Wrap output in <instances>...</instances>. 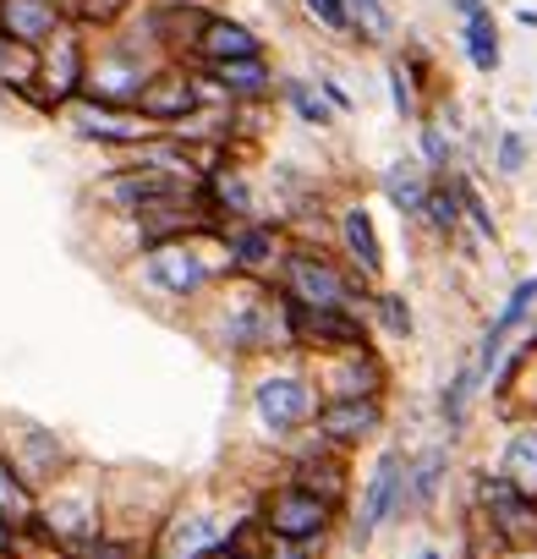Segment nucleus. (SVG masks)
<instances>
[{
    "instance_id": "nucleus-1",
    "label": "nucleus",
    "mask_w": 537,
    "mask_h": 559,
    "mask_svg": "<svg viewBox=\"0 0 537 559\" xmlns=\"http://www.w3.org/2000/svg\"><path fill=\"white\" fill-rule=\"evenodd\" d=\"M208 313L203 324V341L230 357V362H275V357H297V341H291V313H286V297L275 292V280H247V274H230L198 302Z\"/></svg>"
},
{
    "instance_id": "nucleus-2",
    "label": "nucleus",
    "mask_w": 537,
    "mask_h": 559,
    "mask_svg": "<svg viewBox=\"0 0 537 559\" xmlns=\"http://www.w3.org/2000/svg\"><path fill=\"white\" fill-rule=\"evenodd\" d=\"M132 269V286L154 302L170 308H198L219 280H230V258H225V236H187V241H165L148 252L127 258Z\"/></svg>"
},
{
    "instance_id": "nucleus-3",
    "label": "nucleus",
    "mask_w": 537,
    "mask_h": 559,
    "mask_svg": "<svg viewBox=\"0 0 537 559\" xmlns=\"http://www.w3.org/2000/svg\"><path fill=\"white\" fill-rule=\"evenodd\" d=\"M275 292L291 308H302V313H330V308L368 313V297H373V286L346 269L341 252L313 247L308 236H291V252H286V263L275 274Z\"/></svg>"
},
{
    "instance_id": "nucleus-4",
    "label": "nucleus",
    "mask_w": 537,
    "mask_h": 559,
    "mask_svg": "<svg viewBox=\"0 0 537 559\" xmlns=\"http://www.w3.org/2000/svg\"><path fill=\"white\" fill-rule=\"evenodd\" d=\"M247 406H252V417L268 439L286 444V439H297L319 423L324 395L313 384V368H263L247 390Z\"/></svg>"
},
{
    "instance_id": "nucleus-5",
    "label": "nucleus",
    "mask_w": 537,
    "mask_h": 559,
    "mask_svg": "<svg viewBox=\"0 0 537 559\" xmlns=\"http://www.w3.org/2000/svg\"><path fill=\"white\" fill-rule=\"evenodd\" d=\"M346 510H335L330 499H319L313 488H302L297 477H281L268 483L252 504V521L268 532V537H286V543H335V526H341Z\"/></svg>"
},
{
    "instance_id": "nucleus-6",
    "label": "nucleus",
    "mask_w": 537,
    "mask_h": 559,
    "mask_svg": "<svg viewBox=\"0 0 537 559\" xmlns=\"http://www.w3.org/2000/svg\"><path fill=\"white\" fill-rule=\"evenodd\" d=\"M472 510H477V532H488L499 554L537 548V499L504 483L499 472H472Z\"/></svg>"
},
{
    "instance_id": "nucleus-7",
    "label": "nucleus",
    "mask_w": 537,
    "mask_h": 559,
    "mask_svg": "<svg viewBox=\"0 0 537 559\" xmlns=\"http://www.w3.org/2000/svg\"><path fill=\"white\" fill-rule=\"evenodd\" d=\"M0 455L17 466V477H23L34 493H45L50 483H61V477L77 466L72 444H67L50 423H34V417H7V423H0Z\"/></svg>"
},
{
    "instance_id": "nucleus-8",
    "label": "nucleus",
    "mask_w": 537,
    "mask_h": 559,
    "mask_svg": "<svg viewBox=\"0 0 537 559\" xmlns=\"http://www.w3.org/2000/svg\"><path fill=\"white\" fill-rule=\"evenodd\" d=\"M406 466H411V455L401 444L379 450V461H373V472H368V483L357 493V510H351V543L357 548H368L379 537V526H401L406 521Z\"/></svg>"
},
{
    "instance_id": "nucleus-9",
    "label": "nucleus",
    "mask_w": 537,
    "mask_h": 559,
    "mask_svg": "<svg viewBox=\"0 0 537 559\" xmlns=\"http://www.w3.org/2000/svg\"><path fill=\"white\" fill-rule=\"evenodd\" d=\"M230 526L219 510L208 504H170V515L148 532L143 559H214L230 543Z\"/></svg>"
},
{
    "instance_id": "nucleus-10",
    "label": "nucleus",
    "mask_w": 537,
    "mask_h": 559,
    "mask_svg": "<svg viewBox=\"0 0 537 559\" xmlns=\"http://www.w3.org/2000/svg\"><path fill=\"white\" fill-rule=\"evenodd\" d=\"M198 187L159 170V165H143V159H127L121 170L99 176V203L116 214V219H138L143 209H159V203H176V198H192Z\"/></svg>"
},
{
    "instance_id": "nucleus-11",
    "label": "nucleus",
    "mask_w": 537,
    "mask_h": 559,
    "mask_svg": "<svg viewBox=\"0 0 537 559\" xmlns=\"http://www.w3.org/2000/svg\"><path fill=\"white\" fill-rule=\"evenodd\" d=\"M198 110H208L203 105V88H198V72L187 67V61H165L154 78H148V88L138 94V121L148 127V132H176V127H187Z\"/></svg>"
},
{
    "instance_id": "nucleus-12",
    "label": "nucleus",
    "mask_w": 537,
    "mask_h": 559,
    "mask_svg": "<svg viewBox=\"0 0 537 559\" xmlns=\"http://www.w3.org/2000/svg\"><path fill=\"white\" fill-rule=\"evenodd\" d=\"M208 17H214V7L208 0H148V7H138L132 12V28L165 56V61H192V45H198V34L208 28Z\"/></svg>"
},
{
    "instance_id": "nucleus-13",
    "label": "nucleus",
    "mask_w": 537,
    "mask_h": 559,
    "mask_svg": "<svg viewBox=\"0 0 537 559\" xmlns=\"http://www.w3.org/2000/svg\"><path fill=\"white\" fill-rule=\"evenodd\" d=\"M83 67H88V28L67 23L39 56H34V88L50 105V116H61L77 94H83Z\"/></svg>"
},
{
    "instance_id": "nucleus-14",
    "label": "nucleus",
    "mask_w": 537,
    "mask_h": 559,
    "mask_svg": "<svg viewBox=\"0 0 537 559\" xmlns=\"http://www.w3.org/2000/svg\"><path fill=\"white\" fill-rule=\"evenodd\" d=\"M313 384H319L324 401H384L390 395V362L379 357V346L313 357Z\"/></svg>"
},
{
    "instance_id": "nucleus-15",
    "label": "nucleus",
    "mask_w": 537,
    "mask_h": 559,
    "mask_svg": "<svg viewBox=\"0 0 537 559\" xmlns=\"http://www.w3.org/2000/svg\"><path fill=\"white\" fill-rule=\"evenodd\" d=\"M286 252H291V230H286L281 219H268V214L225 230V258H230V269L247 274V280H275L281 263H286Z\"/></svg>"
},
{
    "instance_id": "nucleus-16",
    "label": "nucleus",
    "mask_w": 537,
    "mask_h": 559,
    "mask_svg": "<svg viewBox=\"0 0 537 559\" xmlns=\"http://www.w3.org/2000/svg\"><path fill=\"white\" fill-rule=\"evenodd\" d=\"M532 308H537V274H521L515 286H510V297L499 302V313L488 319V330L477 335V352H472V368H477V379L488 384L493 373H499V362H504V346L521 335V324L532 319Z\"/></svg>"
},
{
    "instance_id": "nucleus-17",
    "label": "nucleus",
    "mask_w": 537,
    "mask_h": 559,
    "mask_svg": "<svg viewBox=\"0 0 537 559\" xmlns=\"http://www.w3.org/2000/svg\"><path fill=\"white\" fill-rule=\"evenodd\" d=\"M384 423H390V406H384V401H324L313 433H319L330 450L351 455V450L373 444V439L384 433Z\"/></svg>"
},
{
    "instance_id": "nucleus-18",
    "label": "nucleus",
    "mask_w": 537,
    "mask_h": 559,
    "mask_svg": "<svg viewBox=\"0 0 537 559\" xmlns=\"http://www.w3.org/2000/svg\"><path fill=\"white\" fill-rule=\"evenodd\" d=\"M61 116H67L72 138H77V143H94V148H121V154H132L138 143L154 138L132 110H105V105H88V99H72Z\"/></svg>"
},
{
    "instance_id": "nucleus-19",
    "label": "nucleus",
    "mask_w": 537,
    "mask_h": 559,
    "mask_svg": "<svg viewBox=\"0 0 537 559\" xmlns=\"http://www.w3.org/2000/svg\"><path fill=\"white\" fill-rule=\"evenodd\" d=\"M335 252L346 258V269L357 280H368V286H379L384 280V241H379V225L362 203H346L335 214Z\"/></svg>"
},
{
    "instance_id": "nucleus-20",
    "label": "nucleus",
    "mask_w": 537,
    "mask_h": 559,
    "mask_svg": "<svg viewBox=\"0 0 537 559\" xmlns=\"http://www.w3.org/2000/svg\"><path fill=\"white\" fill-rule=\"evenodd\" d=\"M203 83L219 88L225 105H275V88H281V72L268 67V56H252V61H219V67H192Z\"/></svg>"
},
{
    "instance_id": "nucleus-21",
    "label": "nucleus",
    "mask_w": 537,
    "mask_h": 559,
    "mask_svg": "<svg viewBox=\"0 0 537 559\" xmlns=\"http://www.w3.org/2000/svg\"><path fill=\"white\" fill-rule=\"evenodd\" d=\"M61 28H67L61 0H0V34L28 56H39Z\"/></svg>"
},
{
    "instance_id": "nucleus-22",
    "label": "nucleus",
    "mask_w": 537,
    "mask_h": 559,
    "mask_svg": "<svg viewBox=\"0 0 537 559\" xmlns=\"http://www.w3.org/2000/svg\"><path fill=\"white\" fill-rule=\"evenodd\" d=\"M252 56H263L258 28H247V23H236V17H225V12H214V17H208V28H203V34H198V45H192V67L252 61Z\"/></svg>"
},
{
    "instance_id": "nucleus-23",
    "label": "nucleus",
    "mask_w": 537,
    "mask_h": 559,
    "mask_svg": "<svg viewBox=\"0 0 537 559\" xmlns=\"http://www.w3.org/2000/svg\"><path fill=\"white\" fill-rule=\"evenodd\" d=\"M444 483H450V444L439 439L422 455H411V466H406V521L433 515V504L444 499Z\"/></svg>"
},
{
    "instance_id": "nucleus-24",
    "label": "nucleus",
    "mask_w": 537,
    "mask_h": 559,
    "mask_svg": "<svg viewBox=\"0 0 537 559\" xmlns=\"http://www.w3.org/2000/svg\"><path fill=\"white\" fill-rule=\"evenodd\" d=\"M428 187H433V176L422 170V159H390L384 165V176H379V192L390 198V209L401 214V219H422V203H428Z\"/></svg>"
},
{
    "instance_id": "nucleus-25",
    "label": "nucleus",
    "mask_w": 537,
    "mask_h": 559,
    "mask_svg": "<svg viewBox=\"0 0 537 559\" xmlns=\"http://www.w3.org/2000/svg\"><path fill=\"white\" fill-rule=\"evenodd\" d=\"M504 483H515L521 493H532L537 499V417H526V423H515L510 433H504V444H499V466H493Z\"/></svg>"
},
{
    "instance_id": "nucleus-26",
    "label": "nucleus",
    "mask_w": 537,
    "mask_h": 559,
    "mask_svg": "<svg viewBox=\"0 0 537 559\" xmlns=\"http://www.w3.org/2000/svg\"><path fill=\"white\" fill-rule=\"evenodd\" d=\"M433 241H444V247H455L461 236H466V225H461V198H455V181L450 176H439L433 187H428V203H422V219H417Z\"/></svg>"
},
{
    "instance_id": "nucleus-27",
    "label": "nucleus",
    "mask_w": 537,
    "mask_h": 559,
    "mask_svg": "<svg viewBox=\"0 0 537 559\" xmlns=\"http://www.w3.org/2000/svg\"><path fill=\"white\" fill-rule=\"evenodd\" d=\"M477 390H482V379H477V368H472V362H455V368H450V379L439 384V406H433V412H439V423H444V433H450V439L466 428V406L477 401Z\"/></svg>"
},
{
    "instance_id": "nucleus-28",
    "label": "nucleus",
    "mask_w": 537,
    "mask_h": 559,
    "mask_svg": "<svg viewBox=\"0 0 537 559\" xmlns=\"http://www.w3.org/2000/svg\"><path fill=\"white\" fill-rule=\"evenodd\" d=\"M34 510H39V493L17 477V466L0 455V526H12V537H23L34 526Z\"/></svg>"
},
{
    "instance_id": "nucleus-29",
    "label": "nucleus",
    "mask_w": 537,
    "mask_h": 559,
    "mask_svg": "<svg viewBox=\"0 0 537 559\" xmlns=\"http://www.w3.org/2000/svg\"><path fill=\"white\" fill-rule=\"evenodd\" d=\"M275 99H281V105H286V110H291L302 127H319V132H330V127L341 121V116L324 105V94L313 88V78H281Z\"/></svg>"
},
{
    "instance_id": "nucleus-30",
    "label": "nucleus",
    "mask_w": 537,
    "mask_h": 559,
    "mask_svg": "<svg viewBox=\"0 0 537 559\" xmlns=\"http://www.w3.org/2000/svg\"><path fill=\"white\" fill-rule=\"evenodd\" d=\"M368 330H384L390 341H411V335H417L411 302H406L401 292H384V286H373V297H368Z\"/></svg>"
},
{
    "instance_id": "nucleus-31",
    "label": "nucleus",
    "mask_w": 537,
    "mask_h": 559,
    "mask_svg": "<svg viewBox=\"0 0 537 559\" xmlns=\"http://www.w3.org/2000/svg\"><path fill=\"white\" fill-rule=\"evenodd\" d=\"M417 159H422V170H428L433 181L450 176V165H455V132H450L444 121L422 116V121H417Z\"/></svg>"
},
{
    "instance_id": "nucleus-32",
    "label": "nucleus",
    "mask_w": 537,
    "mask_h": 559,
    "mask_svg": "<svg viewBox=\"0 0 537 559\" xmlns=\"http://www.w3.org/2000/svg\"><path fill=\"white\" fill-rule=\"evenodd\" d=\"M450 181H455V198H461V225H466L477 241H493V236H499V219H493L482 187H477L466 170H450Z\"/></svg>"
},
{
    "instance_id": "nucleus-33",
    "label": "nucleus",
    "mask_w": 537,
    "mask_h": 559,
    "mask_svg": "<svg viewBox=\"0 0 537 559\" xmlns=\"http://www.w3.org/2000/svg\"><path fill=\"white\" fill-rule=\"evenodd\" d=\"M346 7H351V39L357 45H390L395 39L390 0H346Z\"/></svg>"
},
{
    "instance_id": "nucleus-34",
    "label": "nucleus",
    "mask_w": 537,
    "mask_h": 559,
    "mask_svg": "<svg viewBox=\"0 0 537 559\" xmlns=\"http://www.w3.org/2000/svg\"><path fill=\"white\" fill-rule=\"evenodd\" d=\"M461 39H466V61H472L477 72H499V67H504L499 28H493V17H488V12H482V17H472V23H461Z\"/></svg>"
},
{
    "instance_id": "nucleus-35",
    "label": "nucleus",
    "mask_w": 537,
    "mask_h": 559,
    "mask_svg": "<svg viewBox=\"0 0 537 559\" xmlns=\"http://www.w3.org/2000/svg\"><path fill=\"white\" fill-rule=\"evenodd\" d=\"M302 12H308V23H319L324 34L351 39V7H346V0H302Z\"/></svg>"
},
{
    "instance_id": "nucleus-36",
    "label": "nucleus",
    "mask_w": 537,
    "mask_h": 559,
    "mask_svg": "<svg viewBox=\"0 0 537 559\" xmlns=\"http://www.w3.org/2000/svg\"><path fill=\"white\" fill-rule=\"evenodd\" d=\"M417 94H422V88L411 83V72H406L401 61H390V105H395V116H401V121H417V116H422Z\"/></svg>"
},
{
    "instance_id": "nucleus-37",
    "label": "nucleus",
    "mask_w": 537,
    "mask_h": 559,
    "mask_svg": "<svg viewBox=\"0 0 537 559\" xmlns=\"http://www.w3.org/2000/svg\"><path fill=\"white\" fill-rule=\"evenodd\" d=\"M493 170H499L504 181H515V176L526 170V132H499V143H493Z\"/></svg>"
},
{
    "instance_id": "nucleus-38",
    "label": "nucleus",
    "mask_w": 537,
    "mask_h": 559,
    "mask_svg": "<svg viewBox=\"0 0 537 559\" xmlns=\"http://www.w3.org/2000/svg\"><path fill=\"white\" fill-rule=\"evenodd\" d=\"M313 88L324 94V105H330L335 116H351V110H357V99H351V94H346V88H341V83L324 72V67H313Z\"/></svg>"
},
{
    "instance_id": "nucleus-39",
    "label": "nucleus",
    "mask_w": 537,
    "mask_h": 559,
    "mask_svg": "<svg viewBox=\"0 0 537 559\" xmlns=\"http://www.w3.org/2000/svg\"><path fill=\"white\" fill-rule=\"evenodd\" d=\"M450 12H455L461 23H472V17H482V12H488V0H450Z\"/></svg>"
},
{
    "instance_id": "nucleus-40",
    "label": "nucleus",
    "mask_w": 537,
    "mask_h": 559,
    "mask_svg": "<svg viewBox=\"0 0 537 559\" xmlns=\"http://www.w3.org/2000/svg\"><path fill=\"white\" fill-rule=\"evenodd\" d=\"M515 17H521V23H526V28H537V12H532V7H521V12H515Z\"/></svg>"
},
{
    "instance_id": "nucleus-41",
    "label": "nucleus",
    "mask_w": 537,
    "mask_h": 559,
    "mask_svg": "<svg viewBox=\"0 0 537 559\" xmlns=\"http://www.w3.org/2000/svg\"><path fill=\"white\" fill-rule=\"evenodd\" d=\"M417 559H444V548H422V554H417Z\"/></svg>"
},
{
    "instance_id": "nucleus-42",
    "label": "nucleus",
    "mask_w": 537,
    "mask_h": 559,
    "mask_svg": "<svg viewBox=\"0 0 537 559\" xmlns=\"http://www.w3.org/2000/svg\"><path fill=\"white\" fill-rule=\"evenodd\" d=\"M214 559H241V554H236V548H230V543H225V548H219V554H214Z\"/></svg>"
}]
</instances>
